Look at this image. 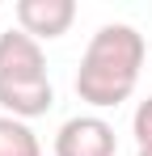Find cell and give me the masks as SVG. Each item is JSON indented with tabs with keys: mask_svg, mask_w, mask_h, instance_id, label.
<instances>
[{
	"mask_svg": "<svg viewBox=\"0 0 152 156\" xmlns=\"http://www.w3.org/2000/svg\"><path fill=\"white\" fill-rule=\"evenodd\" d=\"M0 156H42V144L30 131V122L0 114Z\"/></svg>",
	"mask_w": 152,
	"mask_h": 156,
	"instance_id": "cell-6",
	"label": "cell"
},
{
	"mask_svg": "<svg viewBox=\"0 0 152 156\" xmlns=\"http://www.w3.org/2000/svg\"><path fill=\"white\" fill-rule=\"evenodd\" d=\"M148 72H152V59H148Z\"/></svg>",
	"mask_w": 152,
	"mask_h": 156,
	"instance_id": "cell-9",
	"label": "cell"
},
{
	"mask_svg": "<svg viewBox=\"0 0 152 156\" xmlns=\"http://www.w3.org/2000/svg\"><path fill=\"white\" fill-rule=\"evenodd\" d=\"M76 21L72 0H17V30H25L30 38H63Z\"/></svg>",
	"mask_w": 152,
	"mask_h": 156,
	"instance_id": "cell-3",
	"label": "cell"
},
{
	"mask_svg": "<svg viewBox=\"0 0 152 156\" xmlns=\"http://www.w3.org/2000/svg\"><path fill=\"white\" fill-rule=\"evenodd\" d=\"M144 59H148V47L135 26H127V21L101 26L85 47L80 72H76V97L97 110L123 105L139 84Z\"/></svg>",
	"mask_w": 152,
	"mask_h": 156,
	"instance_id": "cell-1",
	"label": "cell"
},
{
	"mask_svg": "<svg viewBox=\"0 0 152 156\" xmlns=\"http://www.w3.org/2000/svg\"><path fill=\"white\" fill-rule=\"evenodd\" d=\"M131 135H135L139 148H152V97L135 105V114H131Z\"/></svg>",
	"mask_w": 152,
	"mask_h": 156,
	"instance_id": "cell-7",
	"label": "cell"
},
{
	"mask_svg": "<svg viewBox=\"0 0 152 156\" xmlns=\"http://www.w3.org/2000/svg\"><path fill=\"white\" fill-rule=\"evenodd\" d=\"M0 76L4 80H38V76H47L42 42L30 38L25 30H4L0 34Z\"/></svg>",
	"mask_w": 152,
	"mask_h": 156,
	"instance_id": "cell-4",
	"label": "cell"
},
{
	"mask_svg": "<svg viewBox=\"0 0 152 156\" xmlns=\"http://www.w3.org/2000/svg\"><path fill=\"white\" fill-rule=\"evenodd\" d=\"M114 127L97 114H76L55 131V156H114Z\"/></svg>",
	"mask_w": 152,
	"mask_h": 156,
	"instance_id": "cell-2",
	"label": "cell"
},
{
	"mask_svg": "<svg viewBox=\"0 0 152 156\" xmlns=\"http://www.w3.org/2000/svg\"><path fill=\"white\" fill-rule=\"evenodd\" d=\"M135 156H152V148H139V152H135Z\"/></svg>",
	"mask_w": 152,
	"mask_h": 156,
	"instance_id": "cell-8",
	"label": "cell"
},
{
	"mask_svg": "<svg viewBox=\"0 0 152 156\" xmlns=\"http://www.w3.org/2000/svg\"><path fill=\"white\" fill-rule=\"evenodd\" d=\"M51 105H55V89H51L47 76L38 80H4L0 76V110L9 114V118H38V114H47Z\"/></svg>",
	"mask_w": 152,
	"mask_h": 156,
	"instance_id": "cell-5",
	"label": "cell"
}]
</instances>
